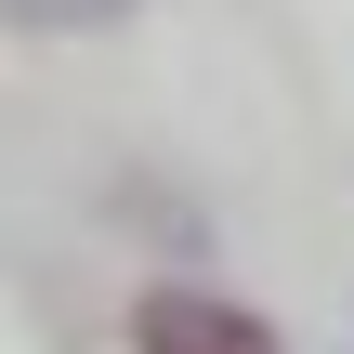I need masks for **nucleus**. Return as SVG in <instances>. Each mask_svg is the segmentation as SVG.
I'll use <instances>...</instances> for the list:
<instances>
[{
	"instance_id": "2",
	"label": "nucleus",
	"mask_w": 354,
	"mask_h": 354,
	"mask_svg": "<svg viewBox=\"0 0 354 354\" xmlns=\"http://www.w3.org/2000/svg\"><path fill=\"white\" fill-rule=\"evenodd\" d=\"M145 0H0L13 39H92V26H131Z\"/></svg>"
},
{
	"instance_id": "1",
	"label": "nucleus",
	"mask_w": 354,
	"mask_h": 354,
	"mask_svg": "<svg viewBox=\"0 0 354 354\" xmlns=\"http://www.w3.org/2000/svg\"><path fill=\"white\" fill-rule=\"evenodd\" d=\"M131 354H276V328H263L236 289L158 276V289H131Z\"/></svg>"
}]
</instances>
